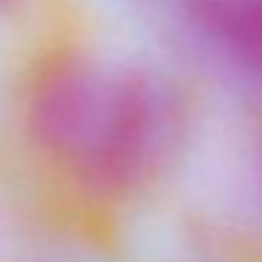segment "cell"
<instances>
[{
	"mask_svg": "<svg viewBox=\"0 0 262 262\" xmlns=\"http://www.w3.org/2000/svg\"><path fill=\"white\" fill-rule=\"evenodd\" d=\"M29 127L54 161L96 192H133L181 144L183 104L158 74L68 59L34 82Z\"/></svg>",
	"mask_w": 262,
	"mask_h": 262,
	"instance_id": "cell-1",
	"label": "cell"
},
{
	"mask_svg": "<svg viewBox=\"0 0 262 262\" xmlns=\"http://www.w3.org/2000/svg\"><path fill=\"white\" fill-rule=\"evenodd\" d=\"M198 29L237 68L262 76V0H192Z\"/></svg>",
	"mask_w": 262,
	"mask_h": 262,
	"instance_id": "cell-2",
	"label": "cell"
},
{
	"mask_svg": "<svg viewBox=\"0 0 262 262\" xmlns=\"http://www.w3.org/2000/svg\"><path fill=\"white\" fill-rule=\"evenodd\" d=\"M9 3H12V0H0V9H3V6H9Z\"/></svg>",
	"mask_w": 262,
	"mask_h": 262,
	"instance_id": "cell-3",
	"label": "cell"
}]
</instances>
